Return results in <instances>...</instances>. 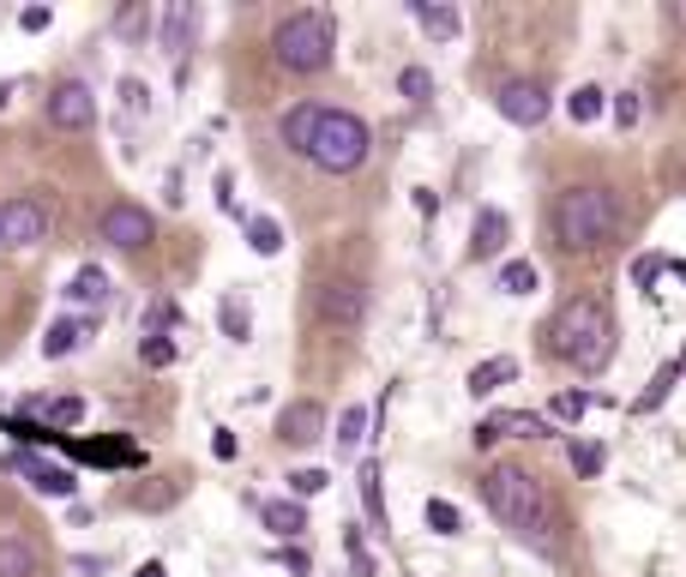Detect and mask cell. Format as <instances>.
I'll list each match as a JSON object with an SVG mask.
<instances>
[{"label":"cell","mask_w":686,"mask_h":577,"mask_svg":"<svg viewBox=\"0 0 686 577\" xmlns=\"http://www.w3.org/2000/svg\"><path fill=\"white\" fill-rule=\"evenodd\" d=\"M542 349L560 361H572L578 373H602L614 361V313L602 296H572L560 301V313L542 325Z\"/></svg>","instance_id":"1"},{"label":"cell","mask_w":686,"mask_h":577,"mask_svg":"<svg viewBox=\"0 0 686 577\" xmlns=\"http://www.w3.org/2000/svg\"><path fill=\"white\" fill-rule=\"evenodd\" d=\"M482 500L500 517L506 529L531 548H548V524H554V505H548V488L536 481L524 463H500V469L482 475Z\"/></svg>","instance_id":"2"},{"label":"cell","mask_w":686,"mask_h":577,"mask_svg":"<svg viewBox=\"0 0 686 577\" xmlns=\"http://www.w3.org/2000/svg\"><path fill=\"white\" fill-rule=\"evenodd\" d=\"M367 151H374V133H367L362 115H350V109H325L313 115V133L308 145H301V156H308L313 168H325V175H356V168L367 163Z\"/></svg>","instance_id":"3"},{"label":"cell","mask_w":686,"mask_h":577,"mask_svg":"<svg viewBox=\"0 0 686 577\" xmlns=\"http://www.w3.org/2000/svg\"><path fill=\"white\" fill-rule=\"evenodd\" d=\"M614 223H621V211H614L609 187H566L554 199V241L566 253H596L614 235Z\"/></svg>","instance_id":"4"},{"label":"cell","mask_w":686,"mask_h":577,"mask_svg":"<svg viewBox=\"0 0 686 577\" xmlns=\"http://www.w3.org/2000/svg\"><path fill=\"white\" fill-rule=\"evenodd\" d=\"M332 49H337V25H332V13H313V7L308 13H289L272 30V54L284 73H325Z\"/></svg>","instance_id":"5"},{"label":"cell","mask_w":686,"mask_h":577,"mask_svg":"<svg viewBox=\"0 0 686 577\" xmlns=\"http://www.w3.org/2000/svg\"><path fill=\"white\" fill-rule=\"evenodd\" d=\"M494 109H500V121H512V127H542L554 97H548L542 78H506V85L494 90Z\"/></svg>","instance_id":"6"},{"label":"cell","mask_w":686,"mask_h":577,"mask_svg":"<svg viewBox=\"0 0 686 577\" xmlns=\"http://www.w3.org/2000/svg\"><path fill=\"white\" fill-rule=\"evenodd\" d=\"M37 241H49V205L18 192L0 205V247H37Z\"/></svg>","instance_id":"7"},{"label":"cell","mask_w":686,"mask_h":577,"mask_svg":"<svg viewBox=\"0 0 686 577\" xmlns=\"http://www.w3.org/2000/svg\"><path fill=\"white\" fill-rule=\"evenodd\" d=\"M42 115H49V127H61V133H85V127L97 121V97H91V85H78V78H61V85L49 90Z\"/></svg>","instance_id":"8"},{"label":"cell","mask_w":686,"mask_h":577,"mask_svg":"<svg viewBox=\"0 0 686 577\" xmlns=\"http://www.w3.org/2000/svg\"><path fill=\"white\" fill-rule=\"evenodd\" d=\"M97 235H103L109 247H121V253H139V247L157 241V217L145 205H127V199H121V205L103 211V229Z\"/></svg>","instance_id":"9"},{"label":"cell","mask_w":686,"mask_h":577,"mask_svg":"<svg viewBox=\"0 0 686 577\" xmlns=\"http://www.w3.org/2000/svg\"><path fill=\"white\" fill-rule=\"evenodd\" d=\"M320 319L325 325H344V331H356V325L367 319V289L356 277H332L320 289Z\"/></svg>","instance_id":"10"},{"label":"cell","mask_w":686,"mask_h":577,"mask_svg":"<svg viewBox=\"0 0 686 577\" xmlns=\"http://www.w3.org/2000/svg\"><path fill=\"white\" fill-rule=\"evenodd\" d=\"M7 469L25 475L30 488L49 493V500H73V493H78V475H73V469H61V463H42L37 451H13V457H7Z\"/></svg>","instance_id":"11"},{"label":"cell","mask_w":686,"mask_h":577,"mask_svg":"<svg viewBox=\"0 0 686 577\" xmlns=\"http://www.w3.org/2000/svg\"><path fill=\"white\" fill-rule=\"evenodd\" d=\"M506 434H519V439H554V427H548L542 415H524V410H500V415H488V422L476 427V446L488 451V446H500Z\"/></svg>","instance_id":"12"},{"label":"cell","mask_w":686,"mask_h":577,"mask_svg":"<svg viewBox=\"0 0 686 577\" xmlns=\"http://www.w3.org/2000/svg\"><path fill=\"white\" fill-rule=\"evenodd\" d=\"M320 434H325V410L313 398H296L284 415H277V439H284V446H313Z\"/></svg>","instance_id":"13"},{"label":"cell","mask_w":686,"mask_h":577,"mask_svg":"<svg viewBox=\"0 0 686 577\" xmlns=\"http://www.w3.org/2000/svg\"><path fill=\"white\" fill-rule=\"evenodd\" d=\"M194 30H199V7H194V0H169L163 25H157V42H163V54H187Z\"/></svg>","instance_id":"14"},{"label":"cell","mask_w":686,"mask_h":577,"mask_svg":"<svg viewBox=\"0 0 686 577\" xmlns=\"http://www.w3.org/2000/svg\"><path fill=\"white\" fill-rule=\"evenodd\" d=\"M506 241H512V223H506V211H476V229H470V259H500Z\"/></svg>","instance_id":"15"},{"label":"cell","mask_w":686,"mask_h":577,"mask_svg":"<svg viewBox=\"0 0 686 577\" xmlns=\"http://www.w3.org/2000/svg\"><path fill=\"white\" fill-rule=\"evenodd\" d=\"M410 13L434 42H452L458 30H464V13H458V7H440V0H410Z\"/></svg>","instance_id":"16"},{"label":"cell","mask_w":686,"mask_h":577,"mask_svg":"<svg viewBox=\"0 0 686 577\" xmlns=\"http://www.w3.org/2000/svg\"><path fill=\"white\" fill-rule=\"evenodd\" d=\"M519 379V361L512 355H488V361H476V367H470V398H494V391H500V385H512Z\"/></svg>","instance_id":"17"},{"label":"cell","mask_w":686,"mask_h":577,"mask_svg":"<svg viewBox=\"0 0 686 577\" xmlns=\"http://www.w3.org/2000/svg\"><path fill=\"white\" fill-rule=\"evenodd\" d=\"M91 337V319H54L49 331H42V355L49 361H61V355H73L78 343Z\"/></svg>","instance_id":"18"},{"label":"cell","mask_w":686,"mask_h":577,"mask_svg":"<svg viewBox=\"0 0 686 577\" xmlns=\"http://www.w3.org/2000/svg\"><path fill=\"white\" fill-rule=\"evenodd\" d=\"M66 451L85 457V463H139V446H133V439H85V446L66 439Z\"/></svg>","instance_id":"19"},{"label":"cell","mask_w":686,"mask_h":577,"mask_svg":"<svg viewBox=\"0 0 686 577\" xmlns=\"http://www.w3.org/2000/svg\"><path fill=\"white\" fill-rule=\"evenodd\" d=\"M260 517H265V529H272V536H284V541H296L301 529H308V512H301L296 500H265Z\"/></svg>","instance_id":"20"},{"label":"cell","mask_w":686,"mask_h":577,"mask_svg":"<svg viewBox=\"0 0 686 577\" xmlns=\"http://www.w3.org/2000/svg\"><path fill=\"white\" fill-rule=\"evenodd\" d=\"M66 301H78V308H103V301H109V271L103 265H85L73 283H66Z\"/></svg>","instance_id":"21"},{"label":"cell","mask_w":686,"mask_h":577,"mask_svg":"<svg viewBox=\"0 0 686 577\" xmlns=\"http://www.w3.org/2000/svg\"><path fill=\"white\" fill-rule=\"evenodd\" d=\"M0 577H37V548L25 536H0Z\"/></svg>","instance_id":"22"},{"label":"cell","mask_w":686,"mask_h":577,"mask_svg":"<svg viewBox=\"0 0 686 577\" xmlns=\"http://www.w3.org/2000/svg\"><path fill=\"white\" fill-rule=\"evenodd\" d=\"M356 488H362V505H367V524L386 536V493H379V463L362 457V475H356Z\"/></svg>","instance_id":"23"},{"label":"cell","mask_w":686,"mask_h":577,"mask_svg":"<svg viewBox=\"0 0 686 577\" xmlns=\"http://www.w3.org/2000/svg\"><path fill=\"white\" fill-rule=\"evenodd\" d=\"M247 247H253L260 259L284 253V223L277 217H247Z\"/></svg>","instance_id":"24"},{"label":"cell","mask_w":686,"mask_h":577,"mask_svg":"<svg viewBox=\"0 0 686 577\" xmlns=\"http://www.w3.org/2000/svg\"><path fill=\"white\" fill-rule=\"evenodd\" d=\"M217 319H223V337H229V343H247V337H253V313H247L241 296H223Z\"/></svg>","instance_id":"25"},{"label":"cell","mask_w":686,"mask_h":577,"mask_svg":"<svg viewBox=\"0 0 686 577\" xmlns=\"http://www.w3.org/2000/svg\"><path fill=\"white\" fill-rule=\"evenodd\" d=\"M674 379H681V361H674V367H662V373H657V379H650V385H645V391H638V403H633V410H638V415H657V410H662V403H669Z\"/></svg>","instance_id":"26"},{"label":"cell","mask_w":686,"mask_h":577,"mask_svg":"<svg viewBox=\"0 0 686 577\" xmlns=\"http://www.w3.org/2000/svg\"><path fill=\"white\" fill-rule=\"evenodd\" d=\"M313 115H320V103H296V109L284 115V145H289L296 156H301V145H308V133H313Z\"/></svg>","instance_id":"27"},{"label":"cell","mask_w":686,"mask_h":577,"mask_svg":"<svg viewBox=\"0 0 686 577\" xmlns=\"http://www.w3.org/2000/svg\"><path fill=\"white\" fill-rule=\"evenodd\" d=\"M337 451H362V439H367V410L362 403H350V410H344V422H337Z\"/></svg>","instance_id":"28"},{"label":"cell","mask_w":686,"mask_h":577,"mask_svg":"<svg viewBox=\"0 0 686 577\" xmlns=\"http://www.w3.org/2000/svg\"><path fill=\"white\" fill-rule=\"evenodd\" d=\"M602 103H609V97H602V85H578V90H572V103H566V115L578 121V127H590V121L602 115Z\"/></svg>","instance_id":"29"},{"label":"cell","mask_w":686,"mask_h":577,"mask_svg":"<svg viewBox=\"0 0 686 577\" xmlns=\"http://www.w3.org/2000/svg\"><path fill=\"white\" fill-rule=\"evenodd\" d=\"M422 517H427V529H434V536H458V529H464V512H458L452 500H427Z\"/></svg>","instance_id":"30"},{"label":"cell","mask_w":686,"mask_h":577,"mask_svg":"<svg viewBox=\"0 0 686 577\" xmlns=\"http://www.w3.org/2000/svg\"><path fill=\"white\" fill-rule=\"evenodd\" d=\"M500 289H506V296H536V265H531V259H506Z\"/></svg>","instance_id":"31"},{"label":"cell","mask_w":686,"mask_h":577,"mask_svg":"<svg viewBox=\"0 0 686 577\" xmlns=\"http://www.w3.org/2000/svg\"><path fill=\"white\" fill-rule=\"evenodd\" d=\"M398 90L410 97V103H434V73H427V66H403Z\"/></svg>","instance_id":"32"},{"label":"cell","mask_w":686,"mask_h":577,"mask_svg":"<svg viewBox=\"0 0 686 577\" xmlns=\"http://www.w3.org/2000/svg\"><path fill=\"white\" fill-rule=\"evenodd\" d=\"M566 457H572V469H578V475H602L609 451H602V446H590V439H572V446H566Z\"/></svg>","instance_id":"33"},{"label":"cell","mask_w":686,"mask_h":577,"mask_svg":"<svg viewBox=\"0 0 686 577\" xmlns=\"http://www.w3.org/2000/svg\"><path fill=\"white\" fill-rule=\"evenodd\" d=\"M344 548H350V572L356 577H379V560H374V548L362 541V529H350V536H344Z\"/></svg>","instance_id":"34"},{"label":"cell","mask_w":686,"mask_h":577,"mask_svg":"<svg viewBox=\"0 0 686 577\" xmlns=\"http://www.w3.org/2000/svg\"><path fill=\"white\" fill-rule=\"evenodd\" d=\"M325 481H332V475H325V469H296V475H289V500H320V493H325Z\"/></svg>","instance_id":"35"},{"label":"cell","mask_w":686,"mask_h":577,"mask_svg":"<svg viewBox=\"0 0 686 577\" xmlns=\"http://www.w3.org/2000/svg\"><path fill=\"white\" fill-rule=\"evenodd\" d=\"M662 271H669V259H662V253H638V259H633V283L645 289V296L662 283Z\"/></svg>","instance_id":"36"},{"label":"cell","mask_w":686,"mask_h":577,"mask_svg":"<svg viewBox=\"0 0 686 577\" xmlns=\"http://www.w3.org/2000/svg\"><path fill=\"white\" fill-rule=\"evenodd\" d=\"M139 361H145V367H175V337H151V331H145Z\"/></svg>","instance_id":"37"},{"label":"cell","mask_w":686,"mask_h":577,"mask_svg":"<svg viewBox=\"0 0 686 577\" xmlns=\"http://www.w3.org/2000/svg\"><path fill=\"white\" fill-rule=\"evenodd\" d=\"M590 403H596L590 391H554V422H566V427H572L584 410H590Z\"/></svg>","instance_id":"38"},{"label":"cell","mask_w":686,"mask_h":577,"mask_svg":"<svg viewBox=\"0 0 686 577\" xmlns=\"http://www.w3.org/2000/svg\"><path fill=\"white\" fill-rule=\"evenodd\" d=\"M175 325H182V308H175V301H157L151 308V337H169Z\"/></svg>","instance_id":"39"},{"label":"cell","mask_w":686,"mask_h":577,"mask_svg":"<svg viewBox=\"0 0 686 577\" xmlns=\"http://www.w3.org/2000/svg\"><path fill=\"white\" fill-rule=\"evenodd\" d=\"M115 30L121 37H145V30H151V13H145V7H127V13H115Z\"/></svg>","instance_id":"40"},{"label":"cell","mask_w":686,"mask_h":577,"mask_svg":"<svg viewBox=\"0 0 686 577\" xmlns=\"http://www.w3.org/2000/svg\"><path fill=\"white\" fill-rule=\"evenodd\" d=\"M638 115H645V109H638V90H621V97H614V121H621V127H638Z\"/></svg>","instance_id":"41"},{"label":"cell","mask_w":686,"mask_h":577,"mask_svg":"<svg viewBox=\"0 0 686 577\" xmlns=\"http://www.w3.org/2000/svg\"><path fill=\"white\" fill-rule=\"evenodd\" d=\"M49 7H25V13H18V30H30V37H37V30H49Z\"/></svg>","instance_id":"42"},{"label":"cell","mask_w":686,"mask_h":577,"mask_svg":"<svg viewBox=\"0 0 686 577\" xmlns=\"http://www.w3.org/2000/svg\"><path fill=\"white\" fill-rule=\"evenodd\" d=\"M121 97H127V115H145V85L139 78H121Z\"/></svg>","instance_id":"43"},{"label":"cell","mask_w":686,"mask_h":577,"mask_svg":"<svg viewBox=\"0 0 686 577\" xmlns=\"http://www.w3.org/2000/svg\"><path fill=\"white\" fill-rule=\"evenodd\" d=\"M211 457H217V463L235 457V434H229V427H217V434H211Z\"/></svg>","instance_id":"44"},{"label":"cell","mask_w":686,"mask_h":577,"mask_svg":"<svg viewBox=\"0 0 686 577\" xmlns=\"http://www.w3.org/2000/svg\"><path fill=\"white\" fill-rule=\"evenodd\" d=\"M217 205L235 211V180H229V175H217Z\"/></svg>","instance_id":"45"},{"label":"cell","mask_w":686,"mask_h":577,"mask_svg":"<svg viewBox=\"0 0 686 577\" xmlns=\"http://www.w3.org/2000/svg\"><path fill=\"white\" fill-rule=\"evenodd\" d=\"M277 560H284L289 572H308V553H301V548H284V553H277Z\"/></svg>","instance_id":"46"},{"label":"cell","mask_w":686,"mask_h":577,"mask_svg":"<svg viewBox=\"0 0 686 577\" xmlns=\"http://www.w3.org/2000/svg\"><path fill=\"white\" fill-rule=\"evenodd\" d=\"M139 577H169V572H163V560H145V565H139Z\"/></svg>","instance_id":"47"},{"label":"cell","mask_w":686,"mask_h":577,"mask_svg":"<svg viewBox=\"0 0 686 577\" xmlns=\"http://www.w3.org/2000/svg\"><path fill=\"white\" fill-rule=\"evenodd\" d=\"M669 18H674V25L686 30V0H674V7H669Z\"/></svg>","instance_id":"48"},{"label":"cell","mask_w":686,"mask_h":577,"mask_svg":"<svg viewBox=\"0 0 686 577\" xmlns=\"http://www.w3.org/2000/svg\"><path fill=\"white\" fill-rule=\"evenodd\" d=\"M7 97H13V85H7V78H0V109H7Z\"/></svg>","instance_id":"49"},{"label":"cell","mask_w":686,"mask_h":577,"mask_svg":"<svg viewBox=\"0 0 686 577\" xmlns=\"http://www.w3.org/2000/svg\"><path fill=\"white\" fill-rule=\"evenodd\" d=\"M681 277H686V265H681Z\"/></svg>","instance_id":"50"},{"label":"cell","mask_w":686,"mask_h":577,"mask_svg":"<svg viewBox=\"0 0 686 577\" xmlns=\"http://www.w3.org/2000/svg\"><path fill=\"white\" fill-rule=\"evenodd\" d=\"M681 355H686V349H681Z\"/></svg>","instance_id":"51"}]
</instances>
